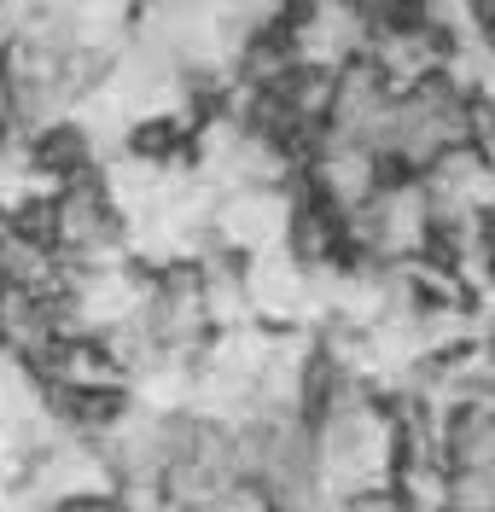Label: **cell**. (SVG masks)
<instances>
[{
    "label": "cell",
    "instance_id": "cell-1",
    "mask_svg": "<svg viewBox=\"0 0 495 512\" xmlns=\"http://www.w3.org/2000/svg\"><path fill=\"white\" fill-rule=\"evenodd\" d=\"M24 99H18V76H12V59L0 53V146L24 134Z\"/></svg>",
    "mask_w": 495,
    "mask_h": 512
},
{
    "label": "cell",
    "instance_id": "cell-2",
    "mask_svg": "<svg viewBox=\"0 0 495 512\" xmlns=\"http://www.w3.org/2000/svg\"><path fill=\"white\" fill-rule=\"evenodd\" d=\"M6 291L12 286H6V245H0V297H6Z\"/></svg>",
    "mask_w": 495,
    "mask_h": 512
}]
</instances>
